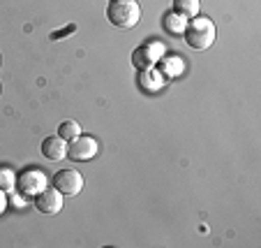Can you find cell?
I'll return each instance as SVG.
<instances>
[{
    "mask_svg": "<svg viewBox=\"0 0 261 248\" xmlns=\"http://www.w3.org/2000/svg\"><path fill=\"white\" fill-rule=\"evenodd\" d=\"M182 37L192 49H208L215 42V24L208 16H192L182 28Z\"/></svg>",
    "mask_w": 261,
    "mask_h": 248,
    "instance_id": "cell-1",
    "label": "cell"
},
{
    "mask_svg": "<svg viewBox=\"0 0 261 248\" xmlns=\"http://www.w3.org/2000/svg\"><path fill=\"white\" fill-rule=\"evenodd\" d=\"M42 155L49 160H63L67 158V144H65V139L60 134H51V137H44L42 142Z\"/></svg>",
    "mask_w": 261,
    "mask_h": 248,
    "instance_id": "cell-8",
    "label": "cell"
},
{
    "mask_svg": "<svg viewBox=\"0 0 261 248\" xmlns=\"http://www.w3.org/2000/svg\"><path fill=\"white\" fill-rule=\"evenodd\" d=\"M54 188L63 195H76L84 188V176L76 169H60L54 176Z\"/></svg>",
    "mask_w": 261,
    "mask_h": 248,
    "instance_id": "cell-6",
    "label": "cell"
},
{
    "mask_svg": "<svg viewBox=\"0 0 261 248\" xmlns=\"http://www.w3.org/2000/svg\"><path fill=\"white\" fill-rule=\"evenodd\" d=\"M3 209H5V195L0 193V211H3Z\"/></svg>",
    "mask_w": 261,
    "mask_h": 248,
    "instance_id": "cell-14",
    "label": "cell"
},
{
    "mask_svg": "<svg viewBox=\"0 0 261 248\" xmlns=\"http://www.w3.org/2000/svg\"><path fill=\"white\" fill-rule=\"evenodd\" d=\"M58 134L65 139V142H69V139L81 134V125L76 123V121H63V123L58 125Z\"/></svg>",
    "mask_w": 261,
    "mask_h": 248,
    "instance_id": "cell-11",
    "label": "cell"
},
{
    "mask_svg": "<svg viewBox=\"0 0 261 248\" xmlns=\"http://www.w3.org/2000/svg\"><path fill=\"white\" fill-rule=\"evenodd\" d=\"M160 63V75L162 77H167V79H176V77H180L182 75V60L178 58V56H162V58L158 60Z\"/></svg>",
    "mask_w": 261,
    "mask_h": 248,
    "instance_id": "cell-9",
    "label": "cell"
},
{
    "mask_svg": "<svg viewBox=\"0 0 261 248\" xmlns=\"http://www.w3.org/2000/svg\"><path fill=\"white\" fill-rule=\"evenodd\" d=\"M173 12L182 19H192L199 14V0H173Z\"/></svg>",
    "mask_w": 261,
    "mask_h": 248,
    "instance_id": "cell-10",
    "label": "cell"
},
{
    "mask_svg": "<svg viewBox=\"0 0 261 248\" xmlns=\"http://www.w3.org/2000/svg\"><path fill=\"white\" fill-rule=\"evenodd\" d=\"M35 209L42 214H58L63 209V193H58L56 188H44L35 195Z\"/></svg>",
    "mask_w": 261,
    "mask_h": 248,
    "instance_id": "cell-7",
    "label": "cell"
},
{
    "mask_svg": "<svg viewBox=\"0 0 261 248\" xmlns=\"http://www.w3.org/2000/svg\"><path fill=\"white\" fill-rule=\"evenodd\" d=\"M107 19L118 28H132L141 19V7L137 0H111L107 7Z\"/></svg>",
    "mask_w": 261,
    "mask_h": 248,
    "instance_id": "cell-2",
    "label": "cell"
},
{
    "mask_svg": "<svg viewBox=\"0 0 261 248\" xmlns=\"http://www.w3.org/2000/svg\"><path fill=\"white\" fill-rule=\"evenodd\" d=\"M16 186H19V190L25 195H37L40 190L46 188V174L42 172V169L28 167L16 176Z\"/></svg>",
    "mask_w": 261,
    "mask_h": 248,
    "instance_id": "cell-5",
    "label": "cell"
},
{
    "mask_svg": "<svg viewBox=\"0 0 261 248\" xmlns=\"http://www.w3.org/2000/svg\"><path fill=\"white\" fill-rule=\"evenodd\" d=\"M185 24H188V19H182V16L176 14V12H171V14L164 16V28L171 30V33H182Z\"/></svg>",
    "mask_w": 261,
    "mask_h": 248,
    "instance_id": "cell-12",
    "label": "cell"
},
{
    "mask_svg": "<svg viewBox=\"0 0 261 248\" xmlns=\"http://www.w3.org/2000/svg\"><path fill=\"white\" fill-rule=\"evenodd\" d=\"M139 86H141L143 91H158L160 86H162V79H160V77H150V72H148V70H141Z\"/></svg>",
    "mask_w": 261,
    "mask_h": 248,
    "instance_id": "cell-13",
    "label": "cell"
},
{
    "mask_svg": "<svg viewBox=\"0 0 261 248\" xmlns=\"http://www.w3.org/2000/svg\"><path fill=\"white\" fill-rule=\"evenodd\" d=\"M97 142L95 137H88V134H79V137L69 139L67 144V158L72 163H86V160H93L97 155Z\"/></svg>",
    "mask_w": 261,
    "mask_h": 248,
    "instance_id": "cell-3",
    "label": "cell"
},
{
    "mask_svg": "<svg viewBox=\"0 0 261 248\" xmlns=\"http://www.w3.org/2000/svg\"><path fill=\"white\" fill-rule=\"evenodd\" d=\"M164 56V47L160 42H143L141 47L132 51V65L141 72V70H150L160 58Z\"/></svg>",
    "mask_w": 261,
    "mask_h": 248,
    "instance_id": "cell-4",
    "label": "cell"
}]
</instances>
